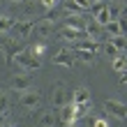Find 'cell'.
Instances as JSON below:
<instances>
[{"label":"cell","mask_w":127,"mask_h":127,"mask_svg":"<svg viewBox=\"0 0 127 127\" xmlns=\"http://www.w3.org/2000/svg\"><path fill=\"white\" fill-rule=\"evenodd\" d=\"M14 60L23 67L26 74H30V72H35V69L42 67V60L35 58V56H30V51H16V53H14Z\"/></svg>","instance_id":"obj_1"},{"label":"cell","mask_w":127,"mask_h":127,"mask_svg":"<svg viewBox=\"0 0 127 127\" xmlns=\"http://www.w3.org/2000/svg\"><path fill=\"white\" fill-rule=\"evenodd\" d=\"M51 104L56 109H63L69 104V90H67L65 83H56L53 86V93H51Z\"/></svg>","instance_id":"obj_2"},{"label":"cell","mask_w":127,"mask_h":127,"mask_svg":"<svg viewBox=\"0 0 127 127\" xmlns=\"http://www.w3.org/2000/svg\"><path fill=\"white\" fill-rule=\"evenodd\" d=\"M21 106H26V109H37L42 104V93L39 90H35V88H28V90L21 93Z\"/></svg>","instance_id":"obj_3"},{"label":"cell","mask_w":127,"mask_h":127,"mask_svg":"<svg viewBox=\"0 0 127 127\" xmlns=\"http://www.w3.org/2000/svg\"><path fill=\"white\" fill-rule=\"evenodd\" d=\"M104 111H109L111 116L120 118V120H125V118H127V104L118 102V99H106V102H104Z\"/></svg>","instance_id":"obj_4"},{"label":"cell","mask_w":127,"mask_h":127,"mask_svg":"<svg viewBox=\"0 0 127 127\" xmlns=\"http://www.w3.org/2000/svg\"><path fill=\"white\" fill-rule=\"evenodd\" d=\"M32 32H35V37H39V39H46V37L53 35V23H51L49 19H42V21H37V23H35Z\"/></svg>","instance_id":"obj_5"},{"label":"cell","mask_w":127,"mask_h":127,"mask_svg":"<svg viewBox=\"0 0 127 127\" xmlns=\"http://www.w3.org/2000/svg\"><path fill=\"white\" fill-rule=\"evenodd\" d=\"M58 35H60L65 42H72V44H74V42H79V37H83V30H81V28H74V26H67V23H65L60 30H58Z\"/></svg>","instance_id":"obj_6"},{"label":"cell","mask_w":127,"mask_h":127,"mask_svg":"<svg viewBox=\"0 0 127 127\" xmlns=\"http://www.w3.org/2000/svg\"><path fill=\"white\" fill-rule=\"evenodd\" d=\"M53 63H56V65H65V67H74V63H76V56H74L69 49H60V51L53 56Z\"/></svg>","instance_id":"obj_7"},{"label":"cell","mask_w":127,"mask_h":127,"mask_svg":"<svg viewBox=\"0 0 127 127\" xmlns=\"http://www.w3.org/2000/svg\"><path fill=\"white\" fill-rule=\"evenodd\" d=\"M32 28H35V23H30V21H21V23H14L12 35H14V39H26V37L32 32Z\"/></svg>","instance_id":"obj_8"},{"label":"cell","mask_w":127,"mask_h":127,"mask_svg":"<svg viewBox=\"0 0 127 127\" xmlns=\"http://www.w3.org/2000/svg\"><path fill=\"white\" fill-rule=\"evenodd\" d=\"M9 86H12L16 93H23V90H28V88H32V86H30V76H28V74H16V76H12Z\"/></svg>","instance_id":"obj_9"},{"label":"cell","mask_w":127,"mask_h":127,"mask_svg":"<svg viewBox=\"0 0 127 127\" xmlns=\"http://www.w3.org/2000/svg\"><path fill=\"white\" fill-rule=\"evenodd\" d=\"M102 32H104V26H99L95 19H90V21L86 23V35L90 37V39L99 42V39H102Z\"/></svg>","instance_id":"obj_10"},{"label":"cell","mask_w":127,"mask_h":127,"mask_svg":"<svg viewBox=\"0 0 127 127\" xmlns=\"http://www.w3.org/2000/svg\"><path fill=\"white\" fill-rule=\"evenodd\" d=\"M86 102H93L90 99V90L88 88H76L72 93V104H86Z\"/></svg>","instance_id":"obj_11"},{"label":"cell","mask_w":127,"mask_h":127,"mask_svg":"<svg viewBox=\"0 0 127 127\" xmlns=\"http://www.w3.org/2000/svg\"><path fill=\"white\" fill-rule=\"evenodd\" d=\"M56 123H58V116H56L53 109L44 111V113L39 116V127H56Z\"/></svg>","instance_id":"obj_12"},{"label":"cell","mask_w":127,"mask_h":127,"mask_svg":"<svg viewBox=\"0 0 127 127\" xmlns=\"http://www.w3.org/2000/svg\"><path fill=\"white\" fill-rule=\"evenodd\" d=\"M74 56H76V60L86 63V65H93V63H95V53H93V51H86V49H74Z\"/></svg>","instance_id":"obj_13"},{"label":"cell","mask_w":127,"mask_h":127,"mask_svg":"<svg viewBox=\"0 0 127 127\" xmlns=\"http://www.w3.org/2000/svg\"><path fill=\"white\" fill-rule=\"evenodd\" d=\"M111 67H113V72H118V74L127 72V56H125V53L116 56V58H113V63H111Z\"/></svg>","instance_id":"obj_14"},{"label":"cell","mask_w":127,"mask_h":127,"mask_svg":"<svg viewBox=\"0 0 127 127\" xmlns=\"http://www.w3.org/2000/svg\"><path fill=\"white\" fill-rule=\"evenodd\" d=\"M104 32L111 35V37H118V35H123V28H120V21H109L106 26H104Z\"/></svg>","instance_id":"obj_15"},{"label":"cell","mask_w":127,"mask_h":127,"mask_svg":"<svg viewBox=\"0 0 127 127\" xmlns=\"http://www.w3.org/2000/svg\"><path fill=\"white\" fill-rule=\"evenodd\" d=\"M106 9H109V19L111 21L120 19V2H118V0H109V2H106Z\"/></svg>","instance_id":"obj_16"},{"label":"cell","mask_w":127,"mask_h":127,"mask_svg":"<svg viewBox=\"0 0 127 127\" xmlns=\"http://www.w3.org/2000/svg\"><path fill=\"white\" fill-rule=\"evenodd\" d=\"M74 49H86V51H97V42L95 39H90V37H88V39H79V42H74Z\"/></svg>","instance_id":"obj_17"},{"label":"cell","mask_w":127,"mask_h":127,"mask_svg":"<svg viewBox=\"0 0 127 127\" xmlns=\"http://www.w3.org/2000/svg\"><path fill=\"white\" fill-rule=\"evenodd\" d=\"M12 28H14V19H12V16H7V14H0V35L9 32Z\"/></svg>","instance_id":"obj_18"},{"label":"cell","mask_w":127,"mask_h":127,"mask_svg":"<svg viewBox=\"0 0 127 127\" xmlns=\"http://www.w3.org/2000/svg\"><path fill=\"white\" fill-rule=\"evenodd\" d=\"M102 49H104V53H106L109 58H116V56H120V53H123V51L118 49L111 39H109V42H104V44H102Z\"/></svg>","instance_id":"obj_19"},{"label":"cell","mask_w":127,"mask_h":127,"mask_svg":"<svg viewBox=\"0 0 127 127\" xmlns=\"http://www.w3.org/2000/svg\"><path fill=\"white\" fill-rule=\"evenodd\" d=\"M44 53H46V44H44V42H37V44H32V46H30V56L42 58Z\"/></svg>","instance_id":"obj_20"},{"label":"cell","mask_w":127,"mask_h":127,"mask_svg":"<svg viewBox=\"0 0 127 127\" xmlns=\"http://www.w3.org/2000/svg\"><path fill=\"white\" fill-rule=\"evenodd\" d=\"M7 111H9V95L0 93V116H5Z\"/></svg>","instance_id":"obj_21"},{"label":"cell","mask_w":127,"mask_h":127,"mask_svg":"<svg viewBox=\"0 0 127 127\" xmlns=\"http://www.w3.org/2000/svg\"><path fill=\"white\" fill-rule=\"evenodd\" d=\"M65 19H67V26H74V28H81V26H83L81 14H69V16H65Z\"/></svg>","instance_id":"obj_22"},{"label":"cell","mask_w":127,"mask_h":127,"mask_svg":"<svg viewBox=\"0 0 127 127\" xmlns=\"http://www.w3.org/2000/svg\"><path fill=\"white\" fill-rule=\"evenodd\" d=\"M109 39L113 42V44H116V46L120 49V51H125V49H127V35H118V37H109Z\"/></svg>","instance_id":"obj_23"},{"label":"cell","mask_w":127,"mask_h":127,"mask_svg":"<svg viewBox=\"0 0 127 127\" xmlns=\"http://www.w3.org/2000/svg\"><path fill=\"white\" fill-rule=\"evenodd\" d=\"M63 123L67 125V123H76V120H74V118H72V104H67V106H63Z\"/></svg>","instance_id":"obj_24"},{"label":"cell","mask_w":127,"mask_h":127,"mask_svg":"<svg viewBox=\"0 0 127 127\" xmlns=\"http://www.w3.org/2000/svg\"><path fill=\"white\" fill-rule=\"evenodd\" d=\"M65 9H67V12H72V14H79V12H81V7L74 2V0H67V2H65Z\"/></svg>","instance_id":"obj_25"},{"label":"cell","mask_w":127,"mask_h":127,"mask_svg":"<svg viewBox=\"0 0 127 127\" xmlns=\"http://www.w3.org/2000/svg\"><path fill=\"white\" fill-rule=\"evenodd\" d=\"M58 2H60V0H42V5L46 7V9H53V7H58Z\"/></svg>","instance_id":"obj_26"},{"label":"cell","mask_w":127,"mask_h":127,"mask_svg":"<svg viewBox=\"0 0 127 127\" xmlns=\"http://www.w3.org/2000/svg\"><path fill=\"white\" fill-rule=\"evenodd\" d=\"M93 127H109V123L104 120V118H95V120H93Z\"/></svg>","instance_id":"obj_27"},{"label":"cell","mask_w":127,"mask_h":127,"mask_svg":"<svg viewBox=\"0 0 127 127\" xmlns=\"http://www.w3.org/2000/svg\"><path fill=\"white\" fill-rule=\"evenodd\" d=\"M74 2H76L81 9H90V0H74Z\"/></svg>","instance_id":"obj_28"},{"label":"cell","mask_w":127,"mask_h":127,"mask_svg":"<svg viewBox=\"0 0 127 127\" xmlns=\"http://www.w3.org/2000/svg\"><path fill=\"white\" fill-rule=\"evenodd\" d=\"M118 21H120V28H123V35H127V16H125V19L120 16Z\"/></svg>","instance_id":"obj_29"},{"label":"cell","mask_w":127,"mask_h":127,"mask_svg":"<svg viewBox=\"0 0 127 127\" xmlns=\"http://www.w3.org/2000/svg\"><path fill=\"white\" fill-rule=\"evenodd\" d=\"M120 83H127V72H123V74H120Z\"/></svg>","instance_id":"obj_30"},{"label":"cell","mask_w":127,"mask_h":127,"mask_svg":"<svg viewBox=\"0 0 127 127\" xmlns=\"http://www.w3.org/2000/svg\"><path fill=\"white\" fill-rule=\"evenodd\" d=\"M95 2H104V0H90V7H93Z\"/></svg>","instance_id":"obj_31"},{"label":"cell","mask_w":127,"mask_h":127,"mask_svg":"<svg viewBox=\"0 0 127 127\" xmlns=\"http://www.w3.org/2000/svg\"><path fill=\"white\" fill-rule=\"evenodd\" d=\"M65 127H76V123H67V125H65Z\"/></svg>","instance_id":"obj_32"},{"label":"cell","mask_w":127,"mask_h":127,"mask_svg":"<svg viewBox=\"0 0 127 127\" xmlns=\"http://www.w3.org/2000/svg\"><path fill=\"white\" fill-rule=\"evenodd\" d=\"M12 2H21V0H12Z\"/></svg>","instance_id":"obj_33"},{"label":"cell","mask_w":127,"mask_h":127,"mask_svg":"<svg viewBox=\"0 0 127 127\" xmlns=\"http://www.w3.org/2000/svg\"><path fill=\"white\" fill-rule=\"evenodd\" d=\"M2 127H12V125H2Z\"/></svg>","instance_id":"obj_34"},{"label":"cell","mask_w":127,"mask_h":127,"mask_svg":"<svg viewBox=\"0 0 127 127\" xmlns=\"http://www.w3.org/2000/svg\"><path fill=\"white\" fill-rule=\"evenodd\" d=\"M0 5H2V0H0Z\"/></svg>","instance_id":"obj_35"}]
</instances>
